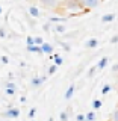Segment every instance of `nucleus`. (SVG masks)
<instances>
[{"mask_svg":"<svg viewBox=\"0 0 118 121\" xmlns=\"http://www.w3.org/2000/svg\"><path fill=\"white\" fill-rule=\"evenodd\" d=\"M108 62H109V58H108V56H103V58L98 60L97 68H98V70H103V68H105L106 65H108Z\"/></svg>","mask_w":118,"mask_h":121,"instance_id":"nucleus-11","label":"nucleus"},{"mask_svg":"<svg viewBox=\"0 0 118 121\" xmlns=\"http://www.w3.org/2000/svg\"><path fill=\"white\" fill-rule=\"evenodd\" d=\"M62 47H64V50H65V52H70V45H68V44H64L62 43Z\"/></svg>","mask_w":118,"mask_h":121,"instance_id":"nucleus-33","label":"nucleus"},{"mask_svg":"<svg viewBox=\"0 0 118 121\" xmlns=\"http://www.w3.org/2000/svg\"><path fill=\"white\" fill-rule=\"evenodd\" d=\"M44 80H45V76H43V77H33L32 79V86L33 88H38V86L43 85Z\"/></svg>","mask_w":118,"mask_h":121,"instance_id":"nucleus-9","label":"nucleus"},{"mask_svg":"<svg viewBox=\"0 0 118 121\" xmlns=\"http://www.w3.org/2000/svg\"><path fill=\"white\" fill-rule=\"evenodd\" d=\"M59 120L61 121H68V120H70V111H68V109H67V111H62L59 113Z\"/></svg>","mask_w":118,"mask_h":121,"instance_id":"nucleus-13","label":"nucleus"},{"mask_svg":"<svg viewBox=\"0 0 118 121\" xmlns=\"http://www.w3.org/2000/svg\"><path fill=\"white\" fill-rule=\"evenodd\" d=\"M3 117H5V118H18V117H20V109L9 108L3 112Z\"/></svg>","mask_w":118,"mask_h":121,"instance_id":"nucleus-3","label":"nucleus"},{"mask_svg":"<svg viewBox=\"0 0 118 121\" xmlns=\"http://www.w3.org/2000/svg\"><path fill=\"white\" fill-rule=\"evenodd\" d=\"M3 12V9H2V6H0V14H2Z\"/></svg>","mask_w":118,"mask_h":121,"instance_id":"nucleus-36","label":"nucleus"},{"mask_svg":"<svg viewBox=\"0 0 118 121\" xmlns=\"http://www.w3.org/2000/svg\"><path fill=\"white\" fill-rule=\"evenodd\" d=\"M74 91H76V85L71 83V85L67 88V91H65V95H64V97H65V100H70V98L74 95Z\"/></svg>","mask_w":118,"mask_h":121,"instance_id":"nucleus-4","label":"nucleus"},{"mask_svg":"<svg viewBox=\"0 0 118 121\" xmlns=\"http://www.w3.org/2000/svg\"><path fill=\"white\" fill-rule=\"evenodd\" d=\"M65 8L68 11H73V12H85L79 0H65Z\"/></svg>","mask_w":118,"mask_h":121,"instance_id":"nucleus-1","label":"nucleus"},{"mask_svg":"<svg viewBox=\"0 0 118 121\" xmlns=\"http://www.w3.org/2000/svg\"><path fill=\"white\" fill-rule=\"evenodd\" d=\"M79 2H80V5L83 6V9H85V11H89V9L97 8L101 3V0H79Z\"/></svg>","mask_w":118,"mask_h":121,"instance_id":"nucleus-2","label":"nucleus"},{"mask_svg":"<svg viewBox=\"0 0 118 121\" xmlns=\"http://www.w3.org/2000/svg\"><path fill=\"white\" fill-rule=\"evenodd\" d=\"M101 106H103V101H101L100 98H96V100L92 101V109H94V111H97V109H100Z\"/></svg>","mask_w":118,"mask_h":121,"instance_id":"nucleus-14","label":"nucleus"},{"mask_svg":"<svg viewBox=\"0 0 118 121\" xmlns=\"http://www.w3.org/2000/svg\"><path fill=\"white\" fill-rule=\"evenodd\" d=\"M0 60H2L3 64H8V62H9V58H8V56H2V58H0Z\"/></svg>","mask_w":118,"mask_h":121,"instance_id":"nucleus-31","label":"nucleus"},{"mask_svg":"<svg viewBox=\"0 0 118 121\" xmlns=\"http://www.w3.org/2000/svg\"><path fill=\"white\" fill-rule=\"evenodd\" d=\"M5 92L8 94V95H15V92H17V89H11V88H6Z\"/></svg>","mask_w":118,"mask_h":121,"instance_id":"nucleus-26","label":"nucleus"},{"mask_svg":"<svg viewBox=\"0 0 118 121\" xmlns=\"http://www.w3.org/2000/svg\"><path fill=\"white\" fill-rule=\"evenodd\" d=\"M35 44H36V45H43V44H44L43 36H35Z\"/></svg>","mask_w":118,"mask_h":121,"instance_id":"nucleus-24","label":"nucleus"},{"mask_svg":"<svg viewBox=\"0 0 118 121\" xmlns=\"http://www.w3.org/2000/svg\"><path fill=\"white\" fill-rule=\"evenodd\" d=\"M55 64H56V65H58V67H59V65H62V64H64V59L61 58V56H58V58L55 59Z\"/></svg>","mask_w":118,"mask_h":121,"instance_id":"nucleus-27","label":"nucleus"},{"mask_svg":"<svg viewBox=\"0 0 118 121\" xmlns=\"http://www.w3.org/2000/svg\"><path fill=\"white\" fill-rule=\"evenodd\" d=\"M35 113H36V108H32L29 111V118H33V117H35Z\"/></svg>","mask_w":118,"mask_h":121,"instance_id":"nucleus-28","label":"nucleus"},{"mask_svg":"<svg viewBox=\"0 0 118 121\" xmlns=\"http://www.w3.org/2000/svg\"><path fill=\"white\" fill-rule=\"evenodd\" d=\"M112 89V86L109 85V83H106V85H103V88H101V95H106V94H109Z\"/></svg>","mask_w":118,"mask_h":121,"instance_id":"nucleus-16","label":"nucleus"},{"mask_svg":"<svg viewBox=\"0 0 118 121\" xmlns=\"http://www.w3.org/2000/svg\"><path fill=\"white\" fill-rule=\"evenodd\" d=\"M85 115H86V121H96V112H94V111L85 113Z\"/></svg>","mask_w":118,"mask_h":121,"instance_id":"nucleus-17","label":"nucleus"},{"mask_svg":"<svg viewBox=\"0 0 118 121\" xmlns=\"http://www.w3.org/2000/svg\"><path fill=\"white\" fill-rule=\"evenodd\" d=\"M48 121H55V120H53V117H50V118H48Z\"/></svg>","mask_w":118,"mask_h":121,"instance_id":"nucleus-35","label":"nucleus"},{"mask_svg":"<svg viewBox=\"0 0 118 121\" xmlns=\"http://www.w3.org/2000/svg\"><path fill=\"white\" fill-rule=\"evenodd\" d=\"M26 44H27V45H33V44H35V38L27 36V38H26Z\"/></svg>","mask_w":118,"mask_h":121,"instance_id":"nucleus-22","label":"nucleus"},{"mask_svg":"<svg viewBox=\"0 0 118 121\" xmlns=\"http://www.w3.org/2000/svg\"><path fill=\"white\" fill-rule=\"evenodd\" d=\"M27 12H29V15H32L33 18H39V15H41L39 9H38L36 6H29L27 8Z\"/></svg>","mask_w":118,"mask_h":121,"instance_id":"nucleus-5","label":"nucleus"},{"mask_svg":"<svg viewBox=\"0 0 118 121\" xmlns=\"http://www.w3.org/2000/svg\"><path fill=\"white\" fill-rule=\"evenodd\" d=\"M115 18H117L115 14H105L103 17H101V21H103V23H112Z\"/></svg>","mask_w":118,"mask_h":121,"instance_id":"nucleus-10","label":"nucleus"},{"mask_svg":"<svg viewBox=\"0 0 118 121\" xmlns=\"http://www.w3.org/2000/svg\"><path fill=\"white\" fill-rule=\"evenodd\" d=\"M48 21L50 23H64V21H67V18L65 17H50Z\"/></svg>","mask_w":118,"mask_h":121,"instance_id":"nucleus-15","label":"nucleus"},{"mask_svg":"<svg viewBox=\"0 0 118 121\" xmlns=\"http://www.w3.org/2000/svg\"><path fill=\"white\" fill-rule=\"evenodd\" d=\"M56 70H58V65H56V64H53V65H50V67H48V74H55L56 73Z\"/></svg>","mask_w":118,"mask_h":121,"instance_id":"nucleus-20","label":"nucleus"},{"mask_svg":"<svg viewBox=\"0 0 118 121\" xmlns=\"http://www.w3.org/2000/svg\"><path fill=\"white\" fill-rule=\"evenodd\" d=\"M111 43H112V44H117V43H118V35H114V36L111 38Z\"/></svg>","mask_w":118,"mask_h":121,"instance_id":"nucleus-30","label":"nucleus"},{"mask_svg":"<svg viewBox=\"0 0 118 121\" xmlns=\"http://www.w3.org/2000/svg\"><path fill=\"white\" fill-rule=\"evenodd\" d=\"M112 71H114V73H117V71H118V64H115V65L112 67Z\"/></svg>","mask_w":118,"mask_h":121,"instance_id":"nucleus-34","label":"nucleus"},{"mask_svg":"<svg viewBox=\"0 0 118 121\" xmlns=\"http://www.w3.org/2000/svg\"><path fill=\"white\" fill-rule=\"evenodd\" d=\"M27 52H30V53H39V55H43V48H41V45H36V44L27 45Z\"/></svg>","mask_w":118,"mask_h":121,"instance_id":"nucleus-8","label":"nucleus"},{"mask_svg":"<svg viewBox=\"0 0 118 121\" xmlns=\"http://www.w3.org/2000/svg\"><path fill=\"white\" fill-rule=\"evenodd\" d=\"M109 121H118V108L111 113V120H109Z\"/></svg>","mask_w":118,"mask_h":121,"instance_id":"nucleus-19","label":"nucleus"},{"mask_svg":"<svg viewBox=\"0 0 118 121\" xmlns=\"http://www.w3.org/2000/svg\"><path fill=\"white\" fill-rule=\"evenodd\" d=\"M98 45V39H96V38H91V39L86 41V48H96Z\"/></svg>","mask_w":118,"mask_h":121,"instance_id":"nucleus-12","label":"nucleus"},{"mask_svg":"<svg viewBox=\"0 0 118 121\" xmlns=\"http://www.w3.org/2000/svg\"><path fill=\"white\" fill-rule=\"evenodd\" d=\"M43 29L45 30V32H48V30H50V23H47V24H44V26H43Z\"/></svg>","mask_w":118,"mask_h":121,"instance_id":"nucleus-32","label":"nucleus"},{"mask_svg":"<svg viewBox=\"0 0 118 121\" xmlns=\"http://www.w3.org/2000/svg\"><path fill=\"white\" fill-rule=\"evenodd\" d=\"M97 70H98L97 65H96V67H92V68H89V71H88V77H92V76L96 74V71H97Z\"/></svg>","mask_w":118,"mask_h":121,"instance_id":"nucleus-21","label":"nucleus"},{"mask_svg":"<svg viewBox=\"0 0 118 121\" xmlns=\"http://www.w3.org/2000/svg\"><path fill=\"white\" fill-rule=\"evenodd\" d=\"M41 48H43V53H45V55H53V45L52 44L44 43L41 45Z\"/></svg>","mask_w":118,"mask_h":121,"instance_id":"nucleus-7","label":"nucleus"},{"mask_svg":"<svg viewBox=\"0 0 118 121\" xmlns=\"http://www.w3.org/2000/svg\"><path fill=\"white\" fill-rule=\"evenodd\" d=\"M55 30L58 33H64V32H65V26H64V24H56L55 26Z\"/></svg>","mask_w":118,"mask_h":121,"instance_id":"nucleus-18","label":"nucleus"},{"mask_svg":"<svg viewBox=\"0 0 118 121\" xmlns=\"http://www.w3.org/2000/svg\"><path fill=\"white\" fill-rule=\"evenodd\" d=\"M5 88H11V89H17V85H15L14 82H8L5 85Z\"/></svg>","mask_w":118,"mask_h":121,"instance_id":"nucleus-25","label":"nucleus"},{"mask_svg":"<svg viewBox=\"0 0 118 121\" xmlns=\"http://www.w3.org/2000/svg\"><path fill=\"white\" fill-rule=\"evenodd\" d=\"M86 120V115H83V113H77L76 115V121H85Z\"/></svg>","mask_w":118,"mask_h":121,"instance_id":"nucleus-23","label":"nucleus"},{"mask_svg":"<svg viewBox=\"0 0 118 121\" xmlns=\"http://www.w3.org/2000/svg\"><path fill=\"white\" fill-rule=\"evenodd\" d=\"M39 3L45 8H56L58 6V0H39Z\"/></svg>","mask_w":118,"mask_h":121,"instance_id":"nucleus-6","label":"nucleus"},{"mask_svg":"<svg viewBox=\"0 0 118 121\" xmlns=\"http://www.w3.org/2000/svg\"><path fill=\"white\" fill-rule=\"evenodd\" d=\"M6 36V30L5 27H0V38H5Z\"/></svg>","mask_w":118,"mask_h":121,"instance_id":"nucleus-29","label":"nucleus"}]
</instances>
